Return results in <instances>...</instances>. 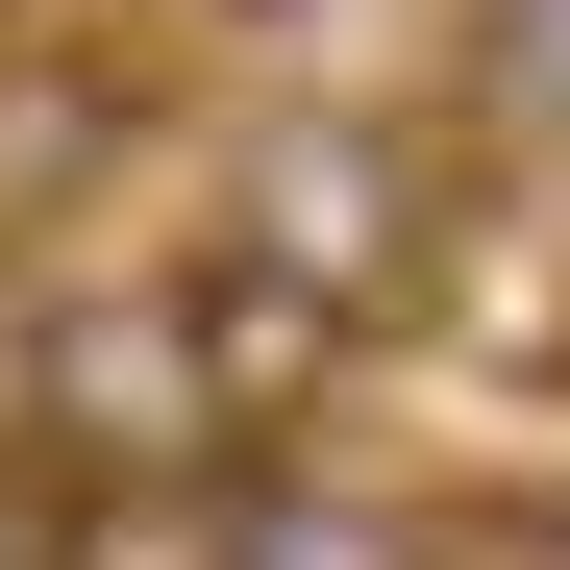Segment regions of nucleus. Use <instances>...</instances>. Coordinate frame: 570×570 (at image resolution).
<instances>
[{
  "label": "nucleus",
  "instance_id": "nucleus-4",
  "mask_svg": "<svg viewBox=\"0 0 570 570\" xmlns=\"http://www.w3.org/2000/svg\"><path fill=\"white\" fill-rule=\"evenodd\" d=\"M199 570H446V521H422V497H372L347 446H273L248 497L199 521Z\"/></svg>",
  "mask_w": 570,
  "mask_h": 570
},
{
  "label": "nucleus",
  "instance_id": "nucleus-3",
  "mask_svg": "<svg viewBox=\"0 0 570 570\" xmlns=\"http://www.w3.org/2000/svg\"><path fill=\"white\" fill-rule=\"evenodd\" d=\"M149 174V50L75 0H0V273H50V224H100Z\"/></svg>",
  "mask_w": 570,
  "mask_h": 570
},
{
  "label": "nucleus",
  "instance_id": "nucleus-5",
  "mask_svg": "<svg viewBox=\"0 0 570 570\" xmlns=\"http://www.w3.org/2000/svg\"><path fill=\"white\" fill-rule=\"evenodd\" d=\"M446 75H471V125L570 149V0H471V26H446Z\"/></svg>",
  "mask_w": 570,
  "mask_h": 570
},
{
  "label": "nucleus",
  "instance_id": "nucleus-1",
  "mask_svg": "<svg viewBox=\"0 0 570 570\" xmlns=\"http://www.w3.org/2000/svg\"><path fill=\"white\" fill-rule=\"evenodd\" d=\"M50 471V497H199V471L248 446L224 397V323H199V248H149V273H50L26 298V422H0Z\"/></svg>",
  "mask_w": 570,
  "mask_h": 570
},
{
  "label": "nucleus",
  "instance_id": "nucleus-6",
  "mask_svg": "<svg viewBox=\"0 0 570 570\" xmlns=\"http://www.w3.org/2000/svg\"><path fill=\"white\" fill-rule=\"evenodd\" d=\"M0 570H75V497H50L26 446H0Z\"/></svg>",
  "mask_w": 570,
  "mask_h": 570
},
{
  "label": "nucleus",
  "instance_id": "nucleus-2",
  "mask_svg": "<svg viewBox=\"0 0 570 570\" xmlns=\"http://www.w3.org/2000/svg\"><path fill=\"white\" fill-rule=\"evenodd\" d=\"M446 224H471V174H446V125H397V100H273L248 149H224V273H273V298H323V323H397L422 273H446Z\"/></svg>",
  "mask_w": 570,
  "mask_h": 570
}]
</instances>
